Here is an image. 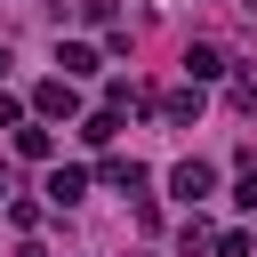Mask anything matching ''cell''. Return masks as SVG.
Wrapping results in <instances>:
<instances>
[{"instance_id": "8", "label": "cell", "mask_w": 257, "mask_h": 257, "mask_svg": "<svg viewBox=\"0 0 257 257\" xmlns=\"http://www.w3.org/2000/svg\"><path fill=\"white\" fill-rule=\"evenodd\" d=\"M104 185H120V193H145V169L128 161V153H104V169H96Z\"/></svg>"}, {"instance_id": "14", "label": "cell", "mask_w": 257, "mask_h": 257, "mask_svg": "<svg viewBox=\"0 0 257 257\" xmlns=\"http://www.w3.org/2000/svg\"><path fill=\"white\" fill-rule=\"evenodd\" d=\"M0 80H8V48H0Z\"/></svg>"}, {"instance_id": "9", "label": "cell", "mask_w": 257, "mask_h": 257, "mask_svg": "<svg viewBox=\"0 0 257 257\" xmlns=\"http://www.w3.org/2000/svg\"><path fill=\"white\" fill-rule=\"evenodd\" d=\"M112 128H120V112H112V104H104V112H88V120H80V137H88V145H112Z\"/></svg>"}, {"instance_id": "6", "label": "cell", "mask_w": 257, "mask_h": 257, "mask_svg": "<svg viewBox=\"0 0 257 257\" xmlns=\"http://www.w3.org/2000/svg\"><path fill=\"white\" fill-rule=\"evenodd\" d=\"M161 112H169L177 128H193V120H201V80H193V88H169V96H161Z\"/></svg>"}, {"instance_id": "2", "label": "cell", "mask_w": 257, "mask_h": 257, "mask_svg": "<svg viewBox=\"0 0 257 257\" xmlns=\"http://www.w3.org/2000/svg\"><path fill=\"white\" fill-rule=\"evenodd\" d=\"M32 112H40V120H72V112H80V88L56 72V80H40V88H32Z\"/></svg>"}, {"instance_id": "10", "label": "cell", "mask_w": 257, "mask_h": 257, "mask_svg": "<svg viewBox=\"0 0 257 257\" xmlns=\"http://www.w3.org/2000/svg\"><path fill=\"white\" fill-rule=\"evenodd\" d=\"M209 249H217V257H249V233H241V225H233V233H209Z\"/></svg>"}, {"instance_id": "12", "label": "cell", "mask_w": 257, "mask_h": 257, "mask_svg": "<svg viewBox=\"0 0 257 257\" xmlns=\"http://www.w3.org/2000/svg\"><path fill=\"white\" fill-rule=\"evenodd\" d=\"M233 209H257V169H241V185H233Z\"/></svg>"}, {"instance_id": "1", "label": "cell", "mask_w": 257, "mask_h": 257, "mask_svg": "<svg viewBox=\"0 0 257 257\" xmlns=\"http://www.w3.org/2000/svg\"><path fill=\"white\" fill-rule=\"evenodd\" d=\"M169 193H177L185 209H201V201L217 193V169H209V161H177V169H169Z\"/></svg>"}, {"instance_id": "11", "label": "cell", "mask_w": 257, "mask_h": 257, "mask_svg": "<svg viewBox=\"0 0 257 257\" xmlns=\"http://www.w3.org/2000/svg\"><path fill=\"white\" fill-rule=\"evenodd\" d=\"M225 96H233V112H257V80H249V72H241V80H233Z\"/></svg>"}, {"instance_id": "7", "label": "cell", "mask_w": 257, "mask_h": 257, "mask_svg": "<svg viewBox=\"0 0 257 257\" xmlns=\"http://www.w3.org/2000/svg\"><path fill=\"white\" fill-rule=\"evenodd\" d=\"M16 153H24V161H48V153H56L48 120H16Z\"/></svg>"}, {"instance_id": "5", "label": "cell", "mask_w": 257, "mask_h": 257, "mask_svg": "<svg viewBox=\"0 0 257 257\" xmlns=\"http://www.w3.org/2000/svg\"><path fill=\"white\" fill-rule=\"evenodd\" d=\"M56 64H64V80H88V72H96L104 56H96L88 40H64V48H56Z\"/></svg>"}, {"instance_id": "3", "label": "cell", "mask_w": 257, "mask_h": 257, "mask_svg": "<svg viewBox=\"0 0 257 257\" xmlns=\"http://www.w3.org/2000/svg\"><path fill=\"white\" fill-rule=\"evenodd\" d=\"M40 193H48V201H56V209H72V201H80V193H88V169H72V161H56V169H48V185H40Z\"/></svg>"}, {"instance_id": "4", "label": "cell", "mask_w": 257, "mask_h": 257, "mask_svg": "<svg viewBox=\"0 0 257 257\" xmlns=\"http://www.w3.org/2000/svg\"><path fill=\"white\" fill-rule=\"evenodd\" d=\"M185 80H225V48L217 40H193L185 48Z\"/></svg>"}, {"instance_id": "13", "label": "cell", "mask_w": 257, "mask_h": 257, "mask_svg": "<svg viewBox=\"0 0 257 257\" xmlns=\"http://www.w3.org/2000/svg\"><path fill=\"white\" fill-rule=\"evenodd\" d=\"M16 120H24V104H16L8 88H0V128H16Z\"/></svg>"}, {"instance_id": "15", "label": "cell", "mask_w": 257, "mask_h": 257, "mask_svg": "<svg viewBox=\"0 0 257 257\" xmlns=\"http://www.w3.org/2000/svg\"><path fill=\"white\" fill-rule=\"evenodd\" d=\"M0 193H8V161H0Z\"/></svg>"}]
</instances>
